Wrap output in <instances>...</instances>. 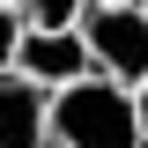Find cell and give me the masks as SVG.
<instances>
[{"label": "cell", "instance_id": "4", "mask_svg": "<svg viewBox=\"0 0 148 148\" xmlns=\"http://www.w3.org/2000/svg\"><path fill=\"white\" fill-rule=\"evenodd\" d=\"M0 148H52V89L30 74H0Z\"/></svg>", "mask_w": 148, "mask_h": 148}, {"label": "cell", "instance_id": "2", "mask_svg": "<svg viewBox=\"0 0 148 148\" xmlns=\"http://www.w3.org/2000/svg\"><path fill=\"white\" fill-rule=\"evenodd\" d=\"M82 37H89L96 74L126 82V89H141V82H148V8H141V0H89Z\"/></svg>", "mask_w": 148, "mask_h": 148}, {"label": "cell", "instance_id": "6", "mask_svg": "<svg viewBox=\"0 0 148 148\" xmlns=\"http://www.w3.org/2000/svg\"><path fill=\"white\" fill-rule=\"evenodd\" d=\"M22 37H30L22 8H8V0H0V74H15V59H22Z\"/></svg>", "mask_w": 148, "mask_h": 148}, {"label": "cell", "instance_id": "5", "mask_svg": "<svg viewBox=\"0 0 148 148\" xmlns=\"http://www.w3.org/2000/svg\"><path fill=\"white\" fill-rule=\"evenodd\" d=\"M8 8H22L30 30H74V22L89 15V0H8Z\"/></svg>", "mask_w": 148, "mask_h": 148}, {"label": "cell", "instance_id": "8", "mask_svg": "<svg viewBox=\"0 0 148 148\" xmlns=\"http://www.w3.org/2000/svg\"><path fill=\"white\" fill-rule=\"evenodd\" d=\"M141 8H148V0H141Z\"/></svg>", "mask_w": 148, "mask_h": 148}, {"label": "cell", "instance_id": "7", "mask_svg": "<svg viewBox=\"0 0 148 148\" xmlns=\"http://www.w3.org/2000/svg\"><path fill=\"white\" fill-rule=\"evenodd\" d=\"M133 104H141V133H148V82H141V89H133Z\"/></svg>", "mask_w": 148, "mask_h": 148}, {"label": "cell", "instance_id": "1", "mask_svg": "<svg viewBox=\"0 0 148 148\" xmlns=\"http://www.w3.org/2000/svg\"><path fill=\"white\" fill-rule=\"evenodd\" d=\"M52 148H148L133 89L111 74H82L52 89Z\"/></svg>", "mask_w": 148, "mask_h": 148}, {"label": "cell", "instance_id": "3", "mask_svg": "<svg viewBox=\"0 0 148 148\" xmlns=\"http://www.w3.org/2000/svg\"><path fill=\"white\" fill-rule=\"evenodd\" d=\"M15 74H30V82H45V89H67V82L96 74L82 22H74V30H30V37H22V59H15Z\"/></svg>", "mask_w": 148, "mask_h": 148}]
</instances>
